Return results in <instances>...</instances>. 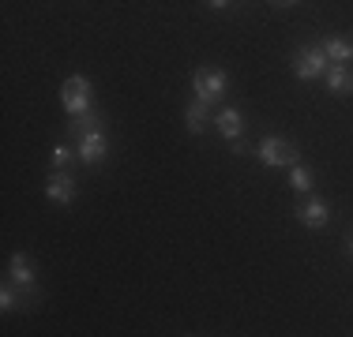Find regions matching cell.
<instances>
[{
    "label": "cell",
    "instance_id": "obj_5",
    "mask_svg": "<svg viewBox=\"0 0 353 337\" xmlns=\"http://www.w3.org/2000/svg\"><path fill=\"white\" fill-rule=\"evenodd\" d=\"M192 87H196V101H203V105H214V101L225 98V87H230V79H225V72H218V67H199V72L192 75Z\"/></svg>",
    "mask_w": 353,
    "mask_h": 337
},
{
    "label": "cell",
    "instance_id": "obj_18",
    "mask_svg": "<svg viewBox=\"0 0 353 337\" xmlns=\"http://www.w3.org/2000/svg\"><path fill=\"white\" fill-rule=\"evenodd\" d=\"M282 4H297V0H282Z\"/></svg>",
    "mask_w": 353,
    "mask_h": 337
},
{
    "label": "cell",
    "instance_id": "obj_11",
    "mask_svg": "<svg viewBox=\"0 0 353 337\" xmlns=\"http://www.w3.org/2000/svg\"><path fill=\"white\" fill-rule=\"evenodd\" d=\"M323 53H327V61H331V64H350L353 61V41H346V38H327L323 41Z\"/></svg>",
    "mask_w": 353,
    "mask_h": 337
},
{
    "label": "cell",
    "instance_id": "obj_17",
    "mask_svg": "<svg viewBox=\"0 0 353 337\" xmlns=\"http://www.w3.org/2000/svg\"><path fill=\"white\" fill-rule=\"evenodd\" d=\"M346 251H350V259H353V236H350V243H346Z\"/></svg>",
    "mask_w": 353,
    "mask_h": 337
},
{
    "label": "cell",
    "instance_id": "obj_13",
    "mask_svg": "<svg viewBox=\"0 0 353 337\" xmlns=\"http://www.w3.org/2000/svg\"><path fill=\"white\" fill-rule=\"evenodd\" d=\"M290 188L301 191V195H305V191H312V168L301 165V162H293L290 165Z\"/></svg>",
    "mask_w": 353,
    "mask_h": 337
},
{
    "label": "cell",
    "instance_id": "obj_9",
    "mask_svg": "<svg viewBox=\"0 0 353 337\" xmlns=\"http://www.w3.org/2000/svg\"><path fill=\"white\" fill-rule=\"evenodd\" d=\"M301 225H308V229H323L327 221H331V206H327L323 199H308L305 206L297 210Z\"/></svg>",
    "mask_w": 353,
    "mask_h": 337
},
{
    "label": "cell",
    "instance_id": "obj_15",
    "mask_svg": "<svg viewBox=\"0 0 353 337\" xmlns=\"http://www.w3.org/2000/svg\"><path fill=\"white\" fill-rule=\"evenodd\" d=\"M75 157H79V154H72V146L57 142V146H53V154H49V162H53V168H68V165L75 162Z\"/></svg>",
    "mask_w": 353,
    "mask_h": 337
},
{
    "label": "cell",
    "instance_id": "obj_2",
    "mask_svg": "<svg viewBox=\"0 0 353 337\" xmlns=\"http://www.w3.org/2000/svg\"><path fill=\"white\" fill-rule=\"evenodd\" d=\"M61 101H64V109H68V116H87V113H94V90H90V79H87V75H72V79H64Z\"/></svg>",
    "mask_w": 353,
    "mask_h": 337
},
{
    "label": "cell",
    "instance_id": "obj_14",
    "mask_svg": "<svg viewBox=\"0 0 353 337\" xmlns=\"http://www.w3.org/2000/svg\"><path fill=\"white\" fill-rule=\"evenodd\" d=\"M19 303H23V300H19V292H15V281L8 277L4 289H0V311H15Z\"/></svg>",
    "mask_w": 353,
    "mask_h": 337
},
{
    "label": "cell",
    "instance_id": "obj_8",
    "mask_svg": "<svg viewBox=\"0 0 353 337\" xmlns=\"http://www.w3.org/2000/svg\"><path fill=\"white\" fill-rule=\"evenodd\" d=\"M214 128H218V135H222L225 142L245 139V116H241V109L237 105H225L222 113L214 116Z\"/></svg>",
    "mask_w": 353,
    "mask_h": 337
},
{
    "label": "cell",
    "instance_id": "obj_7",
    "mask_svg": "<svg viewBox=\"0 0 353 337\" xmlns=\"http://www.w3.org/2000/svg\"><path fill=\"white\" fill-rule=\"evenodd\" d=\"M46 199L57 202V206H68V202L75 199V176L68 173V168H57L53 176H49L46 184Z\"/></svg>",
    "mask_w": 353,
    "mask_h": 337
},
{
    "label": "cell",
    "instance_id": "obj_16",
    "mask_svg": "<svg viewBox=\"0 0 353 337\" xmlns=\"http://www.w3.org/2000/svg\"><path fill=\"white\" fill-rule=\"evenodd\" d=\"M207 4H211V8H214V12H222V8H230V4H233V0H207Z\"/></svg>",
    "mask_w": 353,
    "mask_h": 337
},
{
    "label": "cell",
    "instance_id": "obj_6",
    "mask_svg": "<svg viewBox=\"0 0 353 337\" xmlns=\"http://www.w3.org/2000/svg\"><path fill=\"white\" fill-rule=\"evenodd\" d=\"M8 270H12V281L23 289V296H34V292H38V277H34V263H30V255L15 251L12 263H8Z\"/></svg>",
    "mask_w": 353,
    "mask_h": 337
},
{
    "label": "cell",
    "instance_id": "obj_1",
    "mask_svg": "<svg viewBox=\"0 0 353 337\" xmlns=\"http://www.w3.org/2000/svg\"><path fill=\"white\" fill-rule=\"evenodd\" d=\"M75 154H79L83 165H102L105 154H109V139H105V128L102 120L87 124L83 131H75Z\"/></svg>",
    "mask_w": 353,
    "mask_h": 337
},
{
    "label": "cell",
    "instance_id": "obj_3",
    "mask_svg": "<svg viewBox=\"0 0 353 337\" xmlns=\"http://www.w3.org/2000/svg\"><path fill=\"white\" fill-rule=\"evenodd\" d=\"M327 67H331V61H327L323 45H305V49L293 53V75H297L301 83H312L319 75H327Z\"/></svg>",
    "mask_w": 353,
    "mask_h": 337
},
{
    "label": "cell",
    "instance_id": "obj_12",
    "mask_svg": "<svg viewBox=\"0 0 353 337\" xmlns=\"http://www.w3.org/2000/svg\"><path fill=\"white\" fill-rule=\"evenodd\" d=\"M207 120H211V116H207V105H203V101H192L188 113H184V124H188V131H192V135H203Z\"/></svg>",
    "mask_w": 353,
    "mask_h": 337
},
{
    "label": "cell",
    "instance_id": "obj_10",
    "mask_svg": "<svg viewBox=\"0 0 353 337\" xmlns=\"http://www.w3.org/2000/svg\"><path fill=\"white\" fill-rule=\"evenodd\" d=\"M327 90L331 94H353V67L350 64H331L327 67Z\"/></svg>",
    "mask_w": 353,
    "mask_h": 337
},
{
    "label": "cell",
    "instance_id": "obj_4",
    "mask_svg": "<svg viewBox=\"0 0 353 337\" xmlns=\"http://www.w3.org/2000/svg\"><path fill=\"white\" fill-rule=\"evenodd\" d=\"M256 157L271 168H282V165L290 168L297 162V146H293L290 139H282V135H263V142L256 146Z\"/></svg>",
    "mask_w": 353,
    "mask_h": 337
}]
</instances>
